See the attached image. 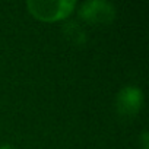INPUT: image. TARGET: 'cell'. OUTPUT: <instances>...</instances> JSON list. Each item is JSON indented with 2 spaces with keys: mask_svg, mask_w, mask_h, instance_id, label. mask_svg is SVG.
<instances>
[{
  "mask_svg": "<svg viewBox=\"0 0 149 149\" xmlns=\"http://www.w3.org/2000/svg\"><path fill=\"white\" fill-rule=\"evenodd\" d=\"M143 105V94L136 86L123 88L116 98V107L120 116L134 117Z\"/></svg>",
  "mask_w": 149,
  "mask_h": 149,
  "instance_id": "obj_3",
  "label": "cell"
},
{
  "mask_svg": "<svg viewBox=\"0 0 149 149\" xmlns=\"http://www.w3.org/2000/svg\"><path fill=\"white\" fill-rule=\"evenodd\" d=\"M142 145H143V149H149V134H148V132L142 133Z\"/></svg>",
  "mask_w": 149,
  "mask_h": 149,
  "instance_id": "obj_5",
  "label": "cell"
},
{
  "mask_svg": "<svg viewBox=\"0 0 149 149\" xmlns=\"http://www.w3.org/2000/svg\"><path fill=\"white\" fill-rule=\"evenodd\" d=\"M29 13L42 22H56L67 18L76 8L74 0H28Z\"/></svg>",
  "mask_w": 149,
  "mask_h": 149,
  "instance_id": "obj_1",
  "label": "cell"
},
{
  "mask_svg": "<svg viewBox=\"0 0 149 149\" xmlns=\"http://www.w3.org/2000/svg\"><path fill=\"white\" fill-rule=\"evenodd\" d=\"M79 16L89 24H110L116 18V9L102 0H89L81 5Z\"/></svg>",
  "mask_w": 149,
  "mask_h": 149,
  "instance_id": "obj_2",
  "label": "cell"
},
{
  "mask_svg": "<svg viewBox=\"0 0 149 149\" xmlns=\"http://www.w3.org/2000/svg\"><path fill=\"white\" fill-rule=\"evenodd\" d=\"M63 34L64 37L74 45H82L86 40L85 37V31L82 29V26L76 22H67L64 26H63Z\"/></svg>",
  "mask_w": 149,
  "mask_h": 149,
  "instance_id": "obj_4",
  "label": "cell"
},
{
  "mask_svg": "<svg viewBox=\"0 0 149 149\" xmlns=\"http://www.w3.org/2000/svg\"><path fill=\"white\" fill-rule=\"evenodd\" d=\"M0 149H15V148L10 145H3V146H0Z\"/></svg>",
  "mask_w": 149,
  "mask_h": 149,
  "instance_id": "obj_6",
  "label": "cell"
}]
</instances>
